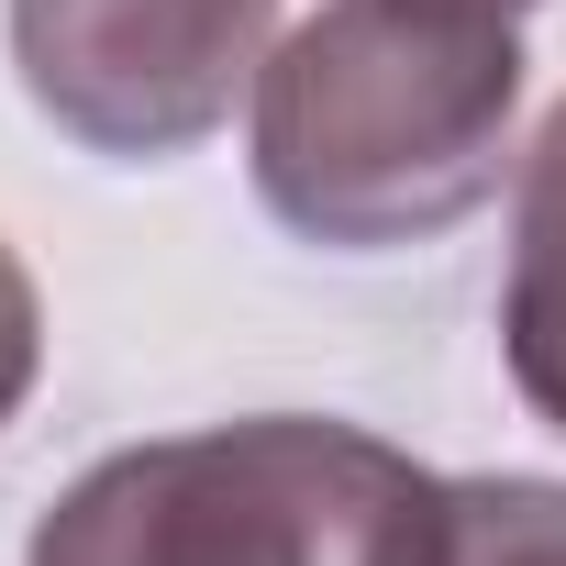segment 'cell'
Wrapping results in <instances>:
<instances>
[{
    "mask_svg": "<svg viewBox=\"0 0 566 566\" xmlns=\"http://www.w3.org/2000/svg\"><path fill=\"white\" fill-rule=\"evenodd\" d=\"M511 112L522 45L500 12L323 0L255 67V200L334 255L433 244L500 189Z\"/></svg>",
    "mask_w": 566,
    "mask_h": 566,
    "instance_id": "obj_1",
    "label": "cell"
},
{
    "mask_svg": "<svg viewBox=\"0 0 566 566\" xmlns=\"http://www.w3.org/2000/svg\"><path fill=\"white\" fill-rule=\"evenodd\" d=\"M433 489L444 478L367 422L255 411L67 478L23 566H400Z\"/></svg>",
    "mask_w": 566,
    "mask_h": 566,
    "instance_id": "obj_2",
    "label": "cell"
},
{
    "mask_svg": "<svg viewBox=\"0 0 566 566\" xmlns=\"http://www.w3.org/2000/svg\"><path fill=\"white\" fill-rule=\"evenodd\" d=\"M277 34V0H12V67L90 156H189L233 123Z\"/></svg>",
    "mask_w": 566,
    "mask_h": 566,
    "instance_id": "obj_3",
    "label": "cell"
},
{
    "mask_svg": "<svg viewBox=\"0 0 566 566\" xmlns=\"http://www.w3.org/2000/svg\"><path fill=\"white\" fill-rule=\"evenodd\" d=\"M500 356L533 422L566 433V101L544 112L511 189V277H500Z\"/></svg>",
    "mask_w": 566,
    "mask_h": 566,
    "instance_id": "obj_4",
    "label": "cell"
},
{
    "mask_svg": "<svg viewBox=\"0 0 566 566\" xmlns=\"http://www.w3.org/2000/svg\"><path fill=\"white\" fill-rule=\"evenodd\" d=\"M400 566H566V478H444Z\"/></svg>",
    "mask_w": 566,
    "mask_h": 566,
    "instance_id": "obj_5",
    "label": "cell"
},
{
    "mask_svg": "<svg viewBox=\"0 0 566 566\" xmlns=\"http://www.w3.org/2000/svg\"><path fill=\"white\" fill-rule=\"evenodd\" d=\"M45 378V301H34V266L0 244V422H12Z\"/></svg>",
    "mask_w": 566,
    "mask_h": 566,
    "instance_id": "obj_6",
    "label": "cell"
},
{
    "mask_svg": "<svg viewBox=\"0 0 566 566\" xmlns=\"http://www.w3.org/2000/svg\"><path fill=\"white\" fill-rule=\"evenodd\" d=\"M444 12H500L511 23V12H533V0H444Z\"/></svg>",
    "mask_w": 566,
    "mask_h": 566,
    "instance_id": "obj_7",
    "label": "cell"
}]
</instances>
